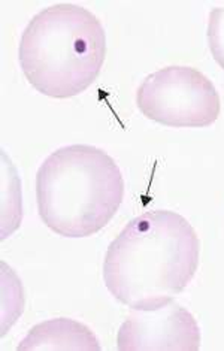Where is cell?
Masks as SVG:
<instances>
[{
    "label": "cell",
    "instance_id": "obj_4",
    "mask_svg": "<svg viewBox=\"0 0 224 351\" xmlns=\"http://www.w3.org/2000/svg\"><path fill=\"white\" fill-rule=\"evenodd\" d=\"M136 106L148 120L166 128L205 129L219 120L221 100L202 72L188 66H168L142 81Z\"/></svg>",
    "mask_w": 224,
    "mask_h": 351
},
{
    "label": "cell",
    "instance_id": "obj_7",
    "mask_svg": "<svg viewBox=\"0 0 224 351\" xmlns=\"http://www.w3.org/2000/svg\"><path fill=\"white\" fill-rule=\"evenodd\" d=\"M206 38L212 58L224 71V6H215L210 11Z\"/></svg>",
    "mask_w": 224,
    "mask_h": 351
},
{
    "label": "cell",
    "instance_id": "obj_5",
    "mask_svg": "<svg viewBox=\"0 0 224 351\" xmlns=\"http://www.w3.org/2000/svg\"><path fill=\"white\" fill-rule=\"evenodd\" d=\"M120 351H197L201 328L175 300L157 308L132 309L117 333Z\"/></svg>",
    "mask_w": 224,
    "mask_h": 351
},
{
    "label": "cell",
    "instance_id": "obj_1",
    "mask_svg": "<svg viewBox=\"0 0 224 351\" xmlns=\"http://www.w3.org/2000/svg\"><path fill=\"white\" fill-rule=\"evenodd\" d=\"M201 258V239L186 217L168 210L135 217L105 254L108 291L130 309L171 302L192 282Z\"/></svg>",
    "mask_w": 224,
    "mask_h": 351
},
{
    "label": "cell",
    "instance_id": "obj_3",
    "mask_svg": "<svg viewBox=\"0 0 224 351\" xmlns=\"http://www.w3.org/2000/svg\"><path fill=\"white\" fill-rule=\"evenodd\" d=\"M105 56L101 20L73 3H55L38 12L24 29L18 48L29 84L53 99L84 93L101 73Z\"/></svg>",
    "mask_w": 224,
    "mask_h": 351
},
{
    "label": "cell",
    "instance_id": "obj_6",
    "mask_svg": "<svg viewBox=\"0 0 224 351\" xmlns=\"http://www.w3.org/2000/svg\"><path fill=\"white\" fill-rule=\"evenodd\" d=\"M18 351H101V342L86 324L77 320L51 319L39 323L29 330Z\"/></svg>",
    "mask_w": 224,
    "mask_h": 351
},
{
    "label": "cell",
    "instance_id": "obj_2",
    "mask_svg": "<svg viewBox=\"0 0 224 351\" xmlns=\"http://www.w3.org/2000/svg\"><path fill=\"white\" fill-rule=\"evenodd\" d=\"M123 197L117 162L93 145L57 148L36 173L40 220L63 238H87L102 230L120 210Z\"/></svg>",
    "mask_w": 224,
    "mask_h": 351
}]
</instances>
